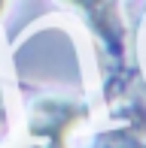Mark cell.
Masks as SVG:
<instances>
[{
	"instance_id": "obj_1",
	"label": "cell",
	"mask_w": 146,
	"mask_h": 148,
	"mask_svg": "<svg viewBox=\"0 0 146 148\" xmlns=\"http://www.w3.org/2000/svg\"><path fill=\"white\" fill-rule=\"evenodd\" d=\"M85 106L73 103V100H40L31 109V121H28V139L31 142L24 148H67V136L70 130H76L85 121Z\"/></svg>"
},
{
	"instance_id": "obj_2",
	"label": "cell",
	"mask_w": 146,
	"mask_h": 148,
	"mask_svg": "<svg viewBox=\"0 0 146 148\" xmlns=\"http://www.w3.org/2000/svg\"><path fill=\"white\" fill-rule=\"evenodd\" d=\"M67 3L76 6V9L95 24V30L104 33V39H110V42L119 39V33H122L119 30V15H116L110 0H67Z\"/></svg>"
},
{
	"instance_id": "obj_3",
	"label": "cell",
	"mask_w": 146,
	"mask_h": 148,
	"mask_svg": "<svg viewBox=\"0 0 146 148\" xmlns=\"http://www.w3.org/2000/svg\"><path fill=\"white\" fill-rule=\"evenodd\" d=\"M110 145L113 148H146V136L140 130H125V133L110 136Z\"/></svg>"
},
{
	"instance_id": "obj_4",
	"label": "cell",
	"mask_w": 146,
	"mask_h": 148,
	"mask_svg": "<svg viewBox=\"0 0 146 148\" xmlns=\"http://www.w3.org/2000/svg\"><path fill=\"white\" fill-rule=\"evenodd\" d=\"M3 9H6V0H0V15H3Z\"/></svg>"
}]
</instances>
